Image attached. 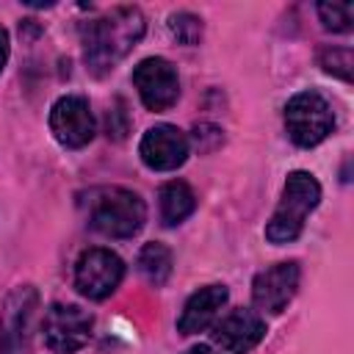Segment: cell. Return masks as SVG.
<instances>
[{
  "label": "cell",
  "instance_id": "52a82bcc",
  "mask_svg": "<svg viewBox=\"0 0 354 354\" xmlns=\"http://www.w3.org/2000/svg\"><path fill=\"white\" fill-rule=\"evenodd\" d=\"M94 113L86 97L80 94H66L55 100L50 108V130L55 141L66 149H80L94 138Z\"/></svg>",
  "mask_w": 354,
  "mask_h": 354
},
{
  "label": "cell",
  "instance_id": "30bf717a",
  "mask_svg": "<svg viewBox=\"0 0 354 354\" xmlns=\"http://www.w3.org/2000/svg\"><path fill=\"white\" fill-rule=\"evenodd\" d=\"M188 136L174 124H155L144 133L138 144L141 160L155 171H174L188 158Z\"/></svg>",
  "mask_w": 354,
  "mask_h": 354
},
{
  "label": "cell",
  "instance_id": "d6986e66",
  "mask_svg": "<svg viewBox=\"0 0 354 354\" xmlns=\"http://www.w3.org/2000/svg\"><path fill=\"white\" fill-rule=\"evenodd\" d=\"M6 61H8V33H6V28H0V72H3Z\"/></svg>",
  "mask_w": 354,
  "mask_h": 354
},
{
  "label": "cell",
  "instance_id": "9c48e42d",
  "mask_svg": "<svg viewBox=\"0 0 354 354\" xmlns=\"http://www.w3.org/2000/svg\"><path fill=\"white\" fill-rule=\"evenodd\" d=\"M133 86L149 111H169L180 97V77L174 66L160 55L144 58L133 69Z\"/></svg>",
  "mask_w": 354,
  "mask_h": 354
},
{
  "label": "cell",
  "instance_id": "ba28073f",
  "mask_svg": "<svg viewBox=\"0 0 354 354\" xmlns=\"http://www.w3.org/2000/svg\"><path fill=\"white\" fill-rule=\"evenodd\" d=\"M124 277V263L111 249H88L77 257L75 266V285L88 299L111 296Z\"/></svg>",
  "mask_w": 354,
  "mask_h": 354
},
{
  "label": "cell",
  "instance_id": "e0dca14e",
  "mask_svg": "<svg viewBox=\"0 0 354 354\" xmlns=\"http://www.w3.org/2000/svg\"><path fill=\"white\" fill-rule=\"evenodd\" d=\"M169 30L180 44H199L202 39V19L191 11H177L169 17Z\"/></svg>",
  "mask_w": 354,
  "mask_h": 354
},
{
  "label": "cell",
  "instance_id": "6da1fadb",
  "mask_svg": "<svg viewBox=\"0 0 354 354\" xmlns=\"http://www.w3.org/2000/svg\"><path fill=\"white\" fill-rule=\"evenodd\" d=\"M147 22L144 14L133 6L113 8L91 22H83L80 36H83V58L86 66L100 77L108 75L144 36Z\"/></svg>",
  "mask_w": 354,
  "mask_h": 354
},
{
  "label": "cell",
  "instance_id": "5bb4252c",
  "mask_svg": "<svg viewBox=\"0 0 354 354\" xmlns=\"http://www.w3.org/2000/svg\"><path fill=\"white\" fill-rule=\"evenodd\" d=\"M158 199H160V218H163L166 227H174L180 221H185L196 210V196H194L191 185L183 183V180H169L160 188Z\"/></svg>",
  "mask_w": 354,
  "mask_h": 354
},
{
  "label": "cell",
  "instance_id": "ac0fdd59",
  "mask_svg": "<svg viewBox=\"0 0 354 354\" xmlns=\"http://www.w3.org/2000/svg\"><path fill=\"white\" fill-rule=\"evenodd\" d=\"M324 72L329 75H337L340 80H351V66H354V55L348 47H324L321 55H318Z\"/></svg>",
  "mask_w": 354,
  "mask_h": 354
},
{
  "label": "cell",
  "instance_id": "5b68a950",
  "mask_svg": "<svg viewBox=\"0 0 354 354\" xmlns=\"http://www.w3.org/2000/svg\"><path fill=\"white\" fill-rule=\"evenodd\" d=\"M36 310L39 293L33 285H19L6 296L0 313V354H30Z\"/></svg>",
  "mask_w": 354,
  "mask_h": 354
},
{
  "label": "cell",
  "instance_id": "2e32d148",
  "mask_svg": "<svg viewBox=\"0 0 354 354\" xmlns=\"http://www.w3.org/2000/svg\"><path fill=\"white\" fill-rule=\"evenodd\" d=\"M318 17L326 30L346 33L354 22V6L351 3H318Z\"/></svg>",
  "mask_w": 354,
  "mask_h": 354
},
{
  "label": "cell",
  "instance_id": "ffe728a7",
  "mask_svg": "<svg viewBox=\"0 0 354 354\" xmlns=\"http://www.w3.org/2000/svg\"><path fill=\"white\" fill-rule=\"evenodd\" d=\"M185 354H216L210 346H194V348H188Z\"/></svg>",
  "mask_w": 354,
  "mask_h": 354
},
{
  "label": "cell",
  "instance_id": "7c38bea8",
  "mask_svg": "<svg viewBox=\"0 0 354 354\" xmlns=\"http://www.w3.org/2000/svg\"><path fill=\"white\" fill-rule=\"evenodd\" d=\"M266 335V321L254 310L235 307L230 310L216 326H213V340L230 351V354H246L252 351Z\"/></svg>",
  "mask_w": 354,
  "mask_h": 354
},
{
  "label": "cell",
  "instance_id": "277c9868",
  "mask_svg": "<svg viewBox=\"0 0 354 354\" xmlns=\"http://www.w3.org/2000/svg\"><path fill=\"white\" fill-rule=\"evenodd\" d=\"M285 127H288V136H290L293 144L315 147L335 127L332 105L326 102L324 94H318L313 88L310 91H299L285 105Z\"/></svg>",
  "mask_w": 354,
  "mask_h": 354
},
{
  "label": "cell",
  "instance_id": "8fae6325",
  "mask_svg": "<svg viewBox=\"0 0 354 354\" xmlns=\"http://www.w3.org/2000/svg\"><path fill=\"white\" fill-rule=\"evenodd\" d=\"M299 279H301V271H299V263H277L266 271H260L252 282V299L260 310L277 315L282 313L290 299L296 296L299 290Z\"/></svg>",
  "mask_w": 354,
  "mask_h": 354
},
{
  "label": "cell",
  "instance_id": "9a60e30c",
  "mask_svg": "<svg viewBox=\"0 0 354 354\" xmlns=\"http://www.w3.org/2000/svg\"><path fill=\"white\" fill-rule=\"evenodd\" d=\"M138 271L149 285L160 288L171 274V249L166 243H158V241L147 243L138 252Z\"/></svg>",
  "mask_w": 354,
  "mask_h": 354
},
{
  "label": "cell",
  "instance_id": "4fadbf2b",
  "mask_svg": "<svg viewBox=\"0 0 354 354\" xmlns=\"http://www.w3.org/2000/svg\"><path fill=\"white\" fill-rule=\"evenodd\" d=\"M227 288L224 285H207L199 288L183 307V315L177 321V329L183 335H196L202 329H207L213 324V318L218 315V310L227 304Z\"/></svg>",
  "mask_w": 354,
  "mask_h": 354
},
{
  "label": "cell",
  "instance_id": "7a4b0ae2",
  "mask_svg": "<svg viewBox=\"0 0 354 354\" xmlns=\"http://www.w3.org/2000/svg\"><path fill=\"white\" fill-rule=\"evenodd\" d=\"M144 199L130 188H100L88 199V224L105 238H133L144 227Z\"/></svg>",
  "mask_w": 354,
  "mask_h": 354
},
{
  "label": "cell",
  "instance_id": "8992f818",
  "mask_svg": "<svg viewBox=\"0 0 354 354\" xmlns=\"http://www.w3.org/2000/svg\"><path fill=\"white\" fill-rule=\"evenodd\" d=\"M91 329H94V318L83 307L64 304V301L50 304V310L44 313V324H41L44 346L55 354H72L83 348L91 337Z\"/></svg>",
  "mask_w": 354,
  "mask_h": 354
},
{
  "label": "cell",
  "instance_id": "3957f363",
  "mask_svg": "<svg viewBox=\"0 0 354 354\" xmlns=\"http://www.w3.org/2000/svg\"><path fill=\"white\" fill-rule=\"evenodd\" d=\"M321 202V185L310 171H290L285 180V191L282 199L271 216V221L266 224V238L271 243H290L301 235L304 230V218L310 210H315Z\"/></svg>",
  "mask_w": 354,
  "mask_h": 354
}]
</instances>
